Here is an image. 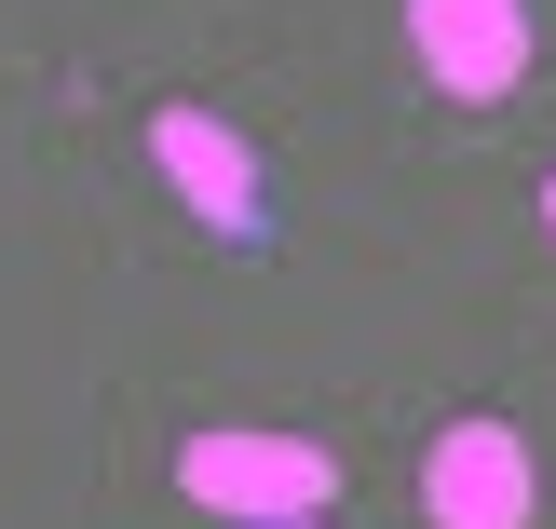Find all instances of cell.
Listing matches in <instances>:
<instances>
[{
    "label": "cell",
    "instance_id": "6da1fadb",
    "mask_svg": "<svg viewBox=\"0 0 556 529\" xmlns=\"http://www.w3.org/2000/svg\"><path fill=\"white\" fill-rule=\"evenodd\" d=\"M177 489L217 503V516H326L340 449H313V434H190V449H177Z\"/></svg>",
    "mask_w": 556,
    "mask_h": 529
},
{
    "label": "cell",
    "instance_id": "7a4b0ae2",
    "mask_svg": "<svg viewBox=\"0 0 556 529\" xmlns=\"http://www.w3.org/2000/svg\"><path fill=\"white\" fill-rule=\"evenodd\" d=\"M421 503H434V529H530V434L516 421H448L421 449Z\"/></svg>",
    "mask_w": 556,
    "mask_h": 529
},
{
    "label": "cell",
    "instance_id": "3957f363",
    "mask_svg": "<svg viewBox=\"0 0 556 529\" xmlns=\"http://www.w3.org/2000/svg\"><path fill=\"white\" fill-rule=\"evenodd\" d=\"M150 163L177 177V204L204 217V231H231V244H258V150H244L217 109H150Z\"/></svg>",
    "mask_w": 556,
    "mask_h": 529
},
{
    "label": "cell",
    "instance_id": "277c9868",
    "mask_svg": "<svg viewBox=\"0 0 556 529\" xmlns=\"http://www.w3.org/2000/svg\"><path fill=\"white\" fill-rule=\"evenodd\" d=\"M407 41L448 96H516L530 81V0H407Z\"/></svg>",
    "mask_w": 556,
    "mask_h": 529
},
{
    "label": "cell",
    "instance_id": "5b68a950",
    "mask_svg": "<svg viewBox=\"0 0 556 529\" xmlns=\"http://www.w3.org/2000/svg\"><path fill=\"white\" fill-rule=\"evenodd\" d=\"M244 529H326V516H244Z\"/></svg>",
    "mask_w": 556,
    "mask_h": 529
},
{
    "label": "cell",
    "instance_id": "8992f818",
    "mask_svg": "<svg viewBox=\"0 0 556 529\" xmlns=\"http://www.w3.org/2000/svg\"><path fill=\"white\" fill-rule=\"evenodd\" d=\"M543 231H556V177H543Z\"/></svg>",
    "mask_w": 556,
    "mask_h": 529
}]
</instances>
